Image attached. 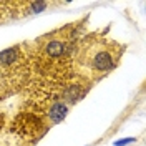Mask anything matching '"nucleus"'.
I'll return each mask as SVG.
<instances>
[{"label":"nucleus","mask_w":146,"mask_h":146,"mask_svg":"<svg viewBox=\"0 0 146 146\" xmlns=\"http://www.w3.org/2000/svg\"><path fill=\"white\" fill-rule=\"evenodd\" d=\"M116 62H118L116 55L105 45H95V48H91L85 55L86 66L95 73H106L113 70L116 66Z\"/></svg>","instance_id":"nucleus-1"},{"label":"nucleus","mask_w":146,"mask_h":146,"mask_svg":"<svg viewBox=\"0 0 146 146\" xmlns=\"http://www.w3.org/2000/svg\"><path fill=\"white\" fill-rule=\"evenodd\" d=\"M43 52L48 56H52V58H58V56L66 53V43L62 42V40H58V38H50V40H46L45 45H43Z\"/></svg>","instance_id":"nucleus-2"},{"label":"nucleus","mask_w":146,"mask_h":146,"mask_svg":"<svg viewBox=\"0 0 146 146\" xmlns=\"http://www.w3.org/2000/svg\"><path fill=\"white\" fill-rule=\"evenodd\" d=\"M18 55H20V48L18 46H12L3 52H0V66H10L17 62Z\"/></svg>","instance_id":"nucleus-3"},{"label":"nucleus","mask_w":146,"mask_h":146,"mask_svg":"<svg viewBox=\"0 0 146 146\" xmlns=\"http://www.w3.org/2000/svg\"><path fill=\"white\" fill-rule=\"evenodd\" d=\"M68 105L66 103H55L52 110H50V113H48V118L52 119L53 123H60L62 119L68 115Z\"/></svg>","instance_id":"nucleus-4"},{"label":"nucleus","mask_w":146,"mask_h":146,"mask_svg":"<svg viewBox=\"0 0 146 146\" xmlns=\"http://www.w3.org/2000/svg\"><path fill=\"white\" fill-rule=\"evenodd\" d=\"M82 91L83 90H82V86H80V85H72V86L66 90V93H65V98H66L68 103H75V101H78L83 96Z\"/></svg>","instance_id":"nucleus-5"},{"label":"nucleus","mask_w":146,"mask_h":146,"mask_svg":"<svg viewBox=\"0 0 146 146\" xmlns=\"http://www.w3.org/2000/svg\"><path fill=\"white\" fill-rule=\"evenodd\" d=\"M0 146H20V141L15 135L5 133V135H0Z\"/></svg>","instance_id":"nucleus-6"},{"label":"nucleus","mask_w":146,"mask_h":146,"mask_svg":"<svg viewBox=\"0 0 146 146\" xmlns=\"http://www.w3.org/2000/svg\"><path fill=\"white\" fill-rule=\"evenodd\" d=\"M28 7H30V10H32V13H40V12L45 10L46 2H32Z\"/></svg>","instance_id":"nucleus-7"},{"label":"nucleus","mask_w":146,"mask_h":146,"mask_svg":"<svg viewBox=\"0 0 146 146\" xmlns=\"http://www.w3.org/2000/svg\"><path fill=\"white\" fill-rule=\"evenodd\" d=\"M135 141V138H126V139H119V141H116L115 143V146H125L126 143H133Z\"/></svg>","instance_id":"nucleus-8"},{"label":"nucleus","mask_w":146,"mask_h":146,"mask_svg":"<svg viewBox=\"0 0 146 146\" xmlns=\"http://www.w3.org/2000/svg\"><path fill=\"white\" fill-rule=\"evenodd\" d=\"M3 90V75H2V66H0V91Z\"/></svg>","instance_id":"nucleus-9"}]
</instances>
